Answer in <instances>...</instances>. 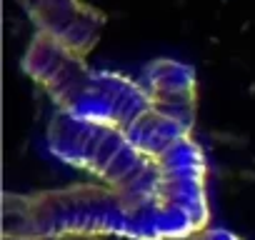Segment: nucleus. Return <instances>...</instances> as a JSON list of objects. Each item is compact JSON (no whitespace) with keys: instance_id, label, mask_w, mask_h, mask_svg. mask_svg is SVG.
I'll list each match as a JSON object with an SVG mask.
<instances>
[{"instance_id":"nucleus-5","label":"nucleus","mask_w":255,"mask_h":240,"mask_svg":"<svg viewBox=\"0 0 255 240\" xmlns=\"http://www.w3.org/2000/svg\"><path fill=\"white\" fill-rule=\"evenodd\" d=\"M38 33L63 43L78 55H88L103 35V13L83 0H20Z\"/></svg>"},{"instance_id":"nucleus-8","label":"nucleus","mask_w":255,"mask_h":240,"mask_svg":"<svg viewBox=\"0 0 255 240\" xmlns=\"http://www.w3.org/2000/svg\"><path fill=\"white\" fill-rule=\"evenodd\" d=\"M188 240H240V238L228 233V230H220V228H205L203 233H198V235H193Z\"/></svg>"},{"instance_id":"nucleus-7","label":"nucleus","mask_w":255,"mask_h":240,"mask_svg":"<svg viewBox=\"0 0 255 240\" xmlns=\"http://www.w3.org/2000/svg\"><path fill=\"white\" fill-rule=\"evenodd\" d=\"M140 85L160 115L173 118L188 130H193L195 108H198V83H195V70L190 65L158 58L145 65Z\"/></svg>"},{"instance_id":"nucleus-1","label":"nucleus","mask_w":255,"mask_h":240,"mask_svg":"<svg viewBox=\"0 0 255 240\" xmlns=\"http://www.w3.org/2000/svg\"><path fill=\"white\" fill-rule=\"evenodd\" d=\"M73 235H118L138 240L133 210L103 183H75L28 195H5V240H58Z\"/></svg>"},{"instance_id":"nucleus-3","label":"nucleus","mask_w":255,"mask_h":240,"mask_svg":"<svg viewBox=\"0 0 255 240\" xmlns=\"http://www.w3.org/2000/svg\"><path fill=\"white\" fill-rule=\"evenodd\" d=\"M158 193L133 215L138 240H188L205 230L210 208L205 198V158L193 135L173 143L158 160Z\"/></svg>"},{"instance_id":"nucleus-2","label":"nucleus","mask_w":255,"mask_h":240,"mask_svg":"<svg viewBox=\"0 0 255 240\" xmlns=\"http://www.w3.org/2000/svg\"><path fill=\"white\" fill-rule=\"evenodd\" d=\"M45 138L55 158L95 175L128 203L133 215L153 203L160 180L158 163L120 128L55 110Z\"/></svg>"},{"instance_id":"nucleus-4","label":"nucleus","mask_w":255,"mask_h":240,"mask_svg":"<svg viewBox=\"0 0 255 240\" xmlns=\"http://www.w3.org/2000/svg\"><path fill=\"white\" fill-rule=\"evenodd\" d=\"M20 65L38 85H43L58 110L75 115L93 90L95 70L85 65V58L43 33H35Z\"/></svg>"},{"instance_id":"nucleus-9","label":"nucleus","mask_w":255,"mask_h":240,"mask_svg":"<svg viewBox=\"0 0 255 240\" xmlns=\"http://www.w3.org/2000/svg\"><path fill=\"white\" fill-rule=\"evenodd\" d=\"M58 240H60V238H58Z\"/></svg>"},{"instance_id":"nucleus-6","label":"nucleus","mask_w":255,"mask_h":240,"mask_svg":"<svg viewBox=\"0 0 255 240\" xmlns=\"http://www.w3.org/2000/svg\"><path fill=\"white\" fill-rule=\"evenodd\" d=\"M148 113H153V103L140 83L118 73L95 70L93 90L75 115L83 120L115 125L128 135V130L140 123Z\"/></svg>"}]
</instances>
